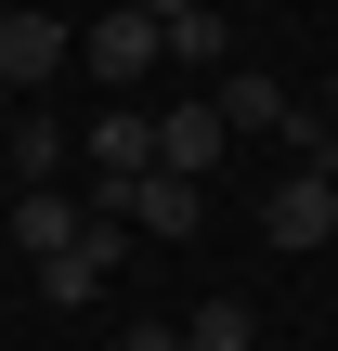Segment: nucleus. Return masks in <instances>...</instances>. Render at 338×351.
<instances>
[{
	"mask_svg": "<svg viewBox=\"0 0 338 351\" xmlns=\"http://www.w3.org/2000/svg\"><path fill=\"white\" fill-rule=\"evenodd\" d=\"M143 13H156V26H169V13H195V0H143Z\"/></svg>",
	"mask_w": 338,
	"mask_h": 351,
	"instance_id": "obj_12",
	"label": "nucleus"
},
{
	"mask_svg": "<svg viewBox=\"0 0 338 351\" xmlns=\"http://www.w3.org/2000/svg\"><path fill=\"white\" fill-rule=\"evenodd\" d=\"M52 156H65V130H52V117H13V169H26V182H52Z\"/></svg>",
	"mask_w": 338,
	"mask_h": 351,
	"instance_id": "obj_10",
	"label": "nucleus"
},
{
	"mask_svg": "<svg viewBox=\"0 0 338 351\" xmlns=\"http://www.w3.org/2000/svg\"><path fill=\"white\" fill-rule=\"evenodd\" d=\"M78 221H91V208H65L52 182H26V195H13V234H26V261H52V247H78Z\"/></svg>",
	"mask_w": 338,
	"mask_h": 351,
	"instance_id": "obj_8",
	"label": "nucleus"
},
{
	"mask_svg": "<svg viewBox=\"0 0 338 351\" xmlns=\"http://www.w3.org/2000/svg\"><path fill=\"white\" fill-rule=\"evenodd\" d=\"M261 326H248V300H195L182 313V351H248Z\"/></svg>",
	"mask_w": 338,
	"mask_h": 351,
	"instance_id": "obj_9",
	"label": "nucleus"
},
{
	"mask_svg": "<svg viewBox=\"0 0 338 351\" xmlns=\"http://www.w3.org/2000/svg\"><path fill=\"white\" fill-rule=\"evenodd\" d=\"M156 39H169V52H182L195 78H234V26H221V0H195V13H169Z\"/></svg>",
	"mask_w": 338,
	"mask_h": 351,
	"instance_id": "obj_7",
	"label": "nucleus"
},
{
	"mask_svg": "<svg viewBox=\"0 0 338 351\" xmlns=\"http://www.w3.org/2000/svg\"><path fill=\"white\" fill-rule=\"evenodd\" d=\"M117 351H182V326H156V313H143V326H130Z\"/></svg>",
	"mask_w": 338,
	"mask_h": 351,
	"instance_id": "obj_11",
	"label": "nucleus"
},
{
	"mask_svg": "<svg viewBox=\"0 0 338 351\" xmlns=\"http://www.w3.org/2000/svg\"><path fill=\"white\" fill-rule=\"evenodd\" d=\"M39 78H65V26L13 0V13H0V91H39Z\"/></svg>",
	"mask_w": 338,
	"mask_h": 351,
	"instance_id": "obj_6",
	"label": "nucleus"
},
{
	"mask_svg": "<svg viewBox=\"0 0 338 351\" xmlns=\"http://www.w3.org/2000/svg\"><path fill=\"white\" fill-rule=\"evenodd\" d=\"M91 208H117L130 234H156V247H182V234L208 221V182H182V169H143V182H117V195H91Z\"/></svg>",
	"mask_w": 338,
	"mask_h": 351,
	"instance_id": "obj_1",
	"label": "nucleus"
},
{
	"mask_svg": "<svg viewBox=\"0 0 338 351\" xmlns=\"http://www.w3.org/2000/svg\"><path fill=\"white\" fill-rule=\"evenodd\" d=\"M156 169V117L143 104H104L91 117V195H117V182H143Z\"/></svg>",
	"mask_w": 338,
	"mask_h": 351,
	"instance_id": "obj_4",
	"label": "nucleus"
},
{
	"mask_svg": "<svg viewBox=\"0 0 338 351\" xmlns=\"http://www.w3.org/2000/svg\"><path fill=\"white\" fill-rule=\"evenodd\" d=\"M221 143H234V130H221V104H208V91H195V104H156V169L208 182V169H221Z\"/></svg>",
	"mask_w": 338,
	"mask_h": 351,
	"instance_id": "obj_5",
	"label": "nucleus"
},
{
	"mask_svg": "<svg viewBox=\"0 0 338 351\" xmlns=\"http://www.w3.org/2000/svg\"><path fill=\"white\" fill-rule=\"evenodd\" d=\"M156 52H169V39H156V13H143V0H117V13H91V39H78V65H91L104 91H130V78H143Z\"/></svg>",
	"mask_w": 338,
	"mask_h": 351,
	"instance_id": "obj_2",
	"label": "nucleus"
},
{
	"mask_svg": "<svg viewBox=\"0 0 338 351\" xmlns=\"http://www.w3.org/2000/svg\"><path fill=\"white\" fill-rule=\"evenodd\" d=\"M261 234H274V247H326V234H338V169H326V156L274 182V208H261Z\"/></svg>",
	"mask_w": 338,
	"mask_h": 351,
	"instance_id": "obj_3",
	"label": "nucleus"
}]
</instances>
